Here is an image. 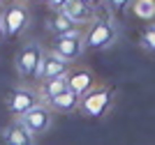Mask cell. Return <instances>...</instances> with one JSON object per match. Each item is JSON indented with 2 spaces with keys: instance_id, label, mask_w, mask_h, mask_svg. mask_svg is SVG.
Returning <instances> with one entry per match:
<instances>
[{
  "instance_id": "6da1fadb",
  "label": "cell",
  "mask_w": 155,
  "mask_h": 145,
  "mask_svg": "<svg viewBox=\"0 0 155 145\" xmlns=\"http://www.w3.org/2000/svg\"><path fill=\"white\" fill-rule=\"evenodd\" d=\"M118 23L116 19L107 14V16H95V21L91 23V28L84 32V42H86V49H93V51H102V49H109L118 42Z\"/></svg>"
},
{
  "instance_id": "7a4b0ae2",
  "label": "cell",
  "mask_w": 155,
  "mask_h": 145,
  "mask_svg": "<svg viewBox=\"0 0 155 145\" xmlns=\"http://www.w3.org/2000/svg\"><path fill=\"white\" fill-rule=\"evenodd\" d=\"M111 104H114V90L109 85H97L91 92H86L79 104V113L88 118V120H100L109 113Z\"/></svg>"
},
{
  "instance_id": "3957f363",
  "label": "cell",
  "mask_w": 155,
  "mask_h": 145,
  "mask_svg": "<svg viewBox=\"0 0 155 145\" xmlns=\"http://www.w3.org/2000/svg\"><path fill=\"white\" fill-rule=\"evenodd\" d=\"M7 111L14 115V120H19L28 111H32L35 106L42 104V97H39L37 88H30V85H16V88L7 95Z\"/></svg>"
},
{
  "instance_id": "277c9868",
  "label": "cell",
  "mask_w": 155,
  "mask_h": 145,
  "mask_svg": "<svg viewBox=\"0 0 155 145\" xmlns=\"http://www.w3.org/2000/svg\"><path fill=\"white\" fill-rule=\"evenodd\" d=\"M46 51L37 44V42H28L16 55V74L21 78H37L42 60H44Z\"/></svg>"
},
{
  "instance_id": "5b68a950",
  "label": "cell",
  "mask_w": 155,
  "mask_h": 145,
  "mask_svg": "<svg viewBox=\"0 0 155 145\" xmlns=\"http://www.w3.org/2000/svg\"><path fill=\"white\" fill-rule=\"evenodd\" d=\"M86 51V42H84V32L79 30L74 35H58L51 39V53H56L58 58H63L65 62H77Z\"/></svg>"
},
{
  "instance_id": "8992f818",
  "label": "cell",
  "mask_w": 155,
  "mask_h": 145,
  "mask_svg": "<svg viewBox=\"0 0 155 145\" xmlns=\"http://www.w3.org/2000/svg\"><path fill=\"white\" fill-rule=\"evenodd\" d=\"M2 25H5V35L14 37L21 35L23 30H28L30 25V9L26 7V2H12L2 9Z\"/></svg>"
},
{
  "instance_id": "52a82bcc",
  "label": "cell",
  "mask_w": 155,
  "mask_h": 145,
  "mask_svg": "<svg viewBox=\"0 0 155 145\" xmlns=\"http://www.w3.org/2000/svg\"><path fill=\"white\" fill-rule=\"evenodd\" d=\"M19 122L37 138V136L46 134L53 127V111L46 106V104H39V106H35L32 111H28L23 118H19Z\"/></svg>"
},
{
  "instance_id": "ba28073f",
  "label": "cell",
  "mask_w": 155,
  "mask_h": 145,
  "mask_svg": "<svg viewBox=\"0 0 155 145\" xmlns=\"http://www.w3.org/2000/svg\"><path fill=\"white\" fill-rule=\"evenodd\" d=\"M0 143L2 145H35L37 140H35V136H32L19 120H14L7 127H2V131H0Z\"/></svg>"
},
{
  "instance_id": "9c48e42d",
  "label": "cell",
  "mask_w": 155,
  "mask_h": 145,
  "mask_svg": "<svg viewBox=\"0 0 155 145\" xmlns=\"http://www.w3.org/2000/svg\"><path fill=\"white\" fill-rule=\"evenodd\" d=\"M70 62H65L63 58H58L56 53L46 51L44 53V60H42V67H39V74L37 78L42 81H51V78H58V76H67L70 74Z\"/></svg>"
},
{
  "instance_id": "30bf717a",
  "label": "cell",
  "mask_w": 155,
  "mask_h": 145,
  "mask_svg": "<svg viewBox=\"0 0 155 145\" xmlns=\"http://www.w3.org/2000/svg\"><path fill=\"white\" fill-rule=\"evenodd\" d=\"M67 83H70V90L74 95L84 97L86 92H91V90L95 88V76H93L91 69H86V67H77V69H70Z\"/></svg>"
},
{
  "instance_id": "8fae6325",
  "label": "cell",
  "mask_w": 155,
  "mask_h": 145,
  "mask_svg": "<svg viewBox=\"0 0 155 145\" xmlns=\"http://www.w3.org/2000/svg\"><path fill=\"white\" fill-rule=\"evenodd\" d=\"M63 14L70 16L77 25L93 23V21H95V9H91L88 5H84V0H67L65 7H63Z\"/></svg>"
},
{
  "instance_id": "7c38bea8",
  "label": "cell",
  "mask_w": 155,
  "mask_h": 145,
  "mask_svg": "<svg viewBox=\"0 0 155 145\" xmlns=\"http://www.w3.org/2000/svg\"><path fill=\"white\" fill-rule=\"evenodd\" d=\"M39 97H42V104H49L51 99H56L58 95L70 90V83H67V76H58V78H51V81H44L39 85Z\"/></svg>"
},
{
  "instance_id": "4fadbf2b",
  "label": "cell",
  "mask_w": 155,
  "mask_h": 145,
  "mask_svg": "<svg viewBox=\"0 0 155 145\" xmlns=\"http://www.w3.org/2000/svg\"><path fill=\"white\" fill-rule=\"evenodd\" d=\"M79 104H81V97L74 95L72 90H67V92L58 95L56 99H51L46 106L51 108L53 113H74V111H79Z\"/></svg>"
},
{
  "instance_id": "5bb4252c",
  "label": "cell",
  "mask_w": 155,
  "mask_h": 145,
  "mask_svg": "<svg viewBox=\"0 0 155 145\" xmlns=\"http://www.w3.org/2000/svg\"><path fill=\"white\" fill-rule=\"evenodd\" d=\"M49 28L53 30V37H58V35H74L77 30V23L70 19V16H65L63 12H56L49 19Z\"/></svg>"
},
{
  "instance_id": "9a60e30c",
  "label": "cell",
  "mask_w": 155,
  "mask_h": 145,
  "mask_svg": "<svg viewBox=\"0 0 155 145\" xmlns=\"http://www.w3.org/2000/svg\"><path fill=\"white\" fill-rule=\"evenodd\" d=\"M132 12L141 21H155V0H134Z\"/></svg>"
},
{
  "instance_id": "2e32d148",
  "label": "cell",
  "mask_w": 155,
  "mask_h": 145,
  "mask_svg": "<svg viewBox=\"0 0 155 145\" xmlns=\"http://www.w3.org/2000/svg\"><path fill=\"white\" fill-rule=\"evenodd\" d=\"M139 46H141L146 53L155 55V21L150 25H146V30L139 35Z\"/></svg>"
},
{
  "instance_id": "e0dca14e",
  "label": "cell",
  "mask_w": 155,
  "mask_h": 145,
  "mask_svg": "<svg viewBox=\"0 0 155 145\" xmlns=\"http://www.w3.org/2000/svg\"><path fill=\"white\" fill-rule=\"evenodd\" d=\"M134 0H107V7H109V14L111 16H116V14H120L127 5H132Z\"/></svg>"
},
{
  "instance_id": "ac0fdd59",
  "label": "cell",
  "mask_w": 155,
  "mask_h": 145,
  "mask_svg": "<svg viewBox=\"0 0 155 145\" xmlns=\"http://www.w3.org/2000/svg\"><path fill=\"white\" fill-rule=\"evenodd\" d=\"M65 2H67V0H49L46 5H49V9H51V12H63Z\"/></svg>"
},
{
  "instance_id": "d6986e66",
  "label": "cell",
  "mask_w": 155,
  "mask_h": 145,
  "mask_svg": "<svg viewBox=\"0 0 155 145\" xmlns=\"http://www.w3.org/2000/svg\"><path fill=\"white\" fill-rule=\"evenodd\" d=\"M102 2H104V0H84V5H88L91 9H97V7L102 5Z\"/></svg>"
},
{
  "instance_id": "ffe728a7",
  "label": "cell",
  "mask_w": 155,
  "mask_h": 145,
  "mask_svg": "<svg viewBox=\"0 0 155 145\" xmlns=\"http://www.w3.org/2000/svg\"><path fill=\"white\" fill-rule=\"evenodd\" d=\"M5 25H2V12H0V39H5Z\"/></svg>"
},
{
  "instance_id": "44dd1931",
  "label": "cell",
  "mask_w": 155,
  "mask_h": 145,
  "mask_svg": "<svg viewBox=\"0 0 155 145\" xmlns=\"http://www.w3.org/2000/svg\"><path fill=\"white\" fill-rule=\"evenodd\" d=\"M14 2H26V0H14Z\"/></svg>"
},
{
  "instance_id": "7402d4cb",
  "label": "cell",
  "mask_w": 155,
  "mask_h": 145,
  "mask_svg": "<svg viewBox=\"0 0 155 145\" xmlns=\"http://www.w3.org/2000/svg\"><path fill=\"white\" fill-rule=\"evenodd\" d=\"M37 2H49V0H37Z\"/></svg>"
},
{
  "instance_id": "603a6c76",
  "label": "cell",
  "mask_w": 155,
  "mask_h": 145,
  "mask_svg": "<svg viewBox=\"0 0 155 145\" xmlns=\"http://www.w3.org/2000/svg\"><path fill=\"white\" fill-rule=\"evenodd\" d=\"M0 5H2V0H0Z\"/></svg>"
}]
</instances>
